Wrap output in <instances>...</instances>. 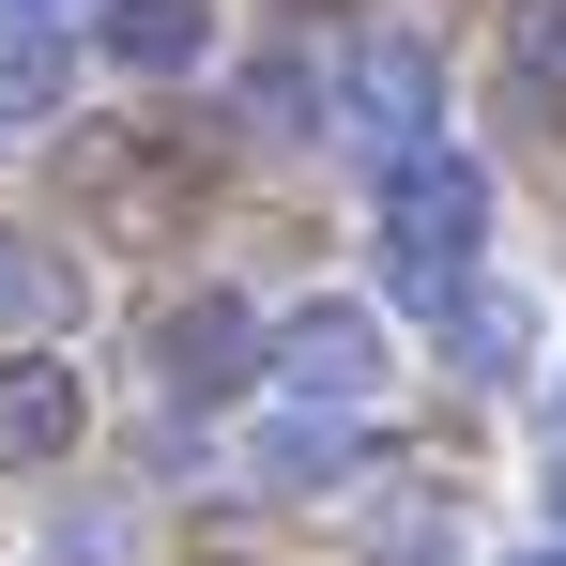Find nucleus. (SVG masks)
<instances>
[{"instance_id": "obj_1", "label": "nucleus", "mask_w": 566, "mask_h": 566, "mask_svg": "<svg viewBox=\"0 0 566 566\" xmlns=\"http://www.w3.org/2000/svg\"><path fill=\"white\" fill-rule=\"evenodd\" d=\"M382 245H398V291L444 322L474 291V245H490V169L444 154V138L429 154H382Z\"/></svg>"}, {"instance_id": "obj_2", "label": "nucleus", "mask_w": 566, "mask_h": 566, "mask_svg": "<svg viewBox=\"0 0 566 566\" xmlns=\"http://www.w3.org/2000/svg\"><path fill=\"white\" fill-rule=\"evenodd\" d=\"M199 185H214L199 123H169V138H138V123H93V138H77V214H93V230H123V245H154L169 214H199Z\"/></svg>"}, {"instance_id": "obj_3", "label": "nucleus", "mask_w": 566, "mask_h": 566, "mask_svg": "<svg viewBox=\"0 0 566 566\" xmlns=\"http://www.w3.org/2000/svg\"><path fill=\"white\" fill-rule=\"evenodd\" d=\"M276 382H291V398H322V413H353V398L382 382V306H353V291L291 306V322H276Z\"/></svg>"}, {"instance_id": "obj_4", "label": "nucleus", "mask_w": 566, "mask_h": 566, "mask_svg": "<svg viewBox=\"0 0 566 566\" xmlns=\"http://www.w3.org/2000/svg\"><path fill=\"white\" fill-rule=\"evenodd\" d=\"M154 382L199 398V413H214V398H245V382H261V322H245L230 291H185V306L154 322Z\"/></svg>"}, {"instance_id": "obj_5", "label": "nucleus", "mask_w": 566, "mask_h": 566, "mask_svg": "<svg viewBox=\"0 0 566 566\" xmlns=\"http://www.w3.org/2000/svg\"><path fill=\"white\" fill-rule=\"evenodd\" d=\"M429 123H444V62L413 31H368L353 46V138L368 154H429Z\"/></svg>"}, {"instance_id": "obj_6", "label": "nucleus", "mask_w": 566, "mask_h": 566, "mask_svg": "<svg viewBox=\"0 0 566 566\" xmlns=\"http://www.w3.org/2000/svg\"><path fill=\"white\" fill-rule=\"evenodd\" d=\"M62 444H77V368L62 353H15L0 368V460L31 474V460H62Z\"/></svg>"}, {"instance_id": "obj_7", "label": "nucleus", "mask_w": 566, "mask_h": 566, "mask_svg": "<svg viewBox=\"0 0 566 566\" xmlns=\"http://www.w3.org/2000/svg\"><path fill=\"white\" fill-rule=\"evenodd\" d=\"M353 552L368 566H444L460 552V490H398V474H382L368 505H353Z\"/></svg>"}, {"instance_id": "obj_8", "label": "nucleus", "mask_w": 566, "mask_h": 566, "mask_svg": "<svg viewBox=\"0 0 566 566\" xmlns=\"http://www.w3.org/2000/svg\"><path fill=\"white\" fill-rule=\"evenodd\" d=\"M444 368L460 382H521L536 368V306H521V291H460V306H444Z\"/></svg>"}, {"instance_id": "obj_9", "label": "nucleus", "mask_w": 566, "mask_h": 566, "mask_svg": "<svg viewBox=\"0 0 566 566\" xmlns=\"http://www.w3.org/2000/svg\"><path fill=\"white\" fill-rule=\"evenodd\" d=\"M214 46V0H107V62L123 77H185Z\"/></svg>"}, {"instance_id": "obj_10", "label": "nucleus", "mask_w": 566, "mask_h": 566, "mask_svg": "<svg viewBox=\"0 0 566 566\" xmlns=\"http://www.w3.org/2000/svg\"><path fill=\"white\" fill-rule=\"evenodd\" d=\"M368 460V444H353V429H337V413H322V398H306V413H276V429H261V444H245V474H261V490H306V474H322V490H337V474Z\"/></svg>"}, {"instance_id": "obj_11", "label": "nucleus", "mask_w": 566, "mask_h": 566, "mask_svg": "<svg viewBox=\"0 0 566 566\" xmlns=\"http://www.w3.org/2000/svg\"><path fill=\"white\" fill-rule=\"evenodd\" d=\"M62 93H77V62H62L31 15H0V123H46Z\"/></svg>"}, {"instance_id": "obj_12", "label": "nucleus", "mask_w": 566, "mask_h": 566, "mask_svg": "<svg viewBox=\"0 0 566 566\" xmlns=\"http://www.w3.org/2000/svg\"><path fill=\"white\" fill-rule=\"evenodd\" d=\"M505 77L521 93H566V0H505Z\"/></svg>"}, {"instance_id": "obj_13", "label": "nucleus", "mask_w": 566, "mask_h": 566, "mask_svg": "<svg viewBox=\"0 0 566 566\" xmlns=\"http://www.w3.org/2000/svg\"><path fill=\"white\" fill-rule=\"evenodd\" d=\"M46 306H62V261H46V245H15V230H0V322H46Z\"/></svg>"}, {"instance_id": "obj_14", "label": "nucleus", "mask_w": 566, "mask_h": 566, "mask_svg": "<svg viewBox=\"0 0 566 566\" xmlns=\"http://www.w3.org/2000/svg\"><path fill=\"white\" fill-rule=\"evenodd\" d=\"M199 566H276V552H199Z\"/></svg>"}, {"instance_id": "obj_15", "label": "nucleus", "mask_w": 566, "mask_h": 566, "mask_svg": "<svg viewBox=\"0 0 566 566\" xmlns=\"http://www.w3.org/2000/svg\"><path fill=\"white\" fill-rule=\"evenodd\" d=\"M505 566H566V536H552V552H505Z\"/></svg>"}, {"instance_id": "obj_16", "label": "nucleus", "mask_w": 566, "mask_h": 566, "mask_svg": "<svg viewBox=\"0 0 566 566\" xmlns=\"http://www.w3.org/2000/svg\"><path fill=\"white\" fill-rule=\"evenodd\" d=\"M552 505H566V460H552Z\"/></svg>"}, {"instance_id": "obj_17", "label": "nucleus", "mask_w": 566, "mask_h": 566, "mask_svg": "<svg viewBox=\"0 0 566 566\" xmlns=\"http://www.w3.org/2000/svg\"><path fill=\"white\" fill-rule=\"evenodd\" d=\"M15 15H46V0H15Z\"/></svg>"}]
</instances>
